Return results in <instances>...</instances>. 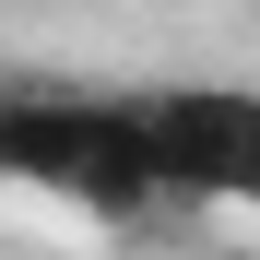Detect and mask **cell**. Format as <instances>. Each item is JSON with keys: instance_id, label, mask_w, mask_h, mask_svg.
Wrapping results in <instances>:
<instances>
[{"instance_id": "6da1fadb", "label": "cell", "mask_w": 260, "mask_h": 260, "mask_svg": "<svg viewBox=\"0 0 260 260\" xmlns=\"http://www.w3.org/2000/svg\"><path fill=\"white\" fill-rule=\"evenodd\" d=\"M0 178L24 189H71L95 213H154L166 178H154V142H142V95L107 107V95H12L0 107Z\"/></svg>"}, {"instance_id": "7a4b0ae2", "label": "cell", "mask_w": 260, "mask_h": 260, "mask_svg": "<svg viewBox=\"0 0 260 260\" xmlns=\"http://www.w3.org/2000/svg\"><path fill=\"white\" fill-rule=\"evenodd\" d=\"M142 142H154L166 201H248L260 213V95H248V83L142 95Z\"/></svg>"}]
</instances>
